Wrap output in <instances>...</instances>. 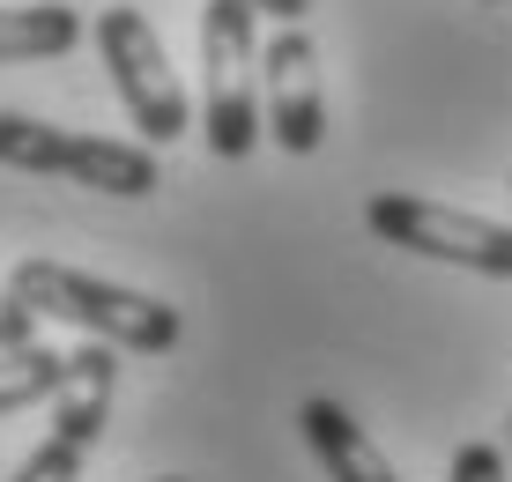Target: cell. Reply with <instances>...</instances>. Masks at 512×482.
I'll use <instances>...</instances> for the list:
<instances>
[{
	"label": "cell",
	"mask_w": 512,
	"mask_h": 482,
	"mask_svg": "<svg viewBox=\"0 0 512 482\" xmlns=\"http://www.w3.org/2000/svg\"><path fill=\"white\" fill-rule=\"evenodd\" d=\"M8 290L23 297L38 319L82 327L90 342H112V349H134V356H164V349H179V334H186L171 305L127 290V282L82 275V267H67V260H15Z\"/></svg>",
	"instance_id": "obj_1"
},
{
	"label": "cell",
	"mask_w": 512,
	"mask_h": 482,
	"mask_svg": "<svg viewBox=\"0 0 512 482\" xmlns=\"http://www.w3.org/2000/svg\"><path fill=\"white\" fill-rule=\"evenodd\" d=\"M260 8L245 0H208L201 8V134L223 164L253 156L260 127Z\"/></svg>",
	"instance_id": "obj_2"
},
{
	"label": "cell",
	"mask_w": 512,
	"mask_h": 482,
	"mask_svg": "<svg viewBox=\"0 0 512 482\" xmlns=\"http://www.w3.org/2000/svg\"><path fill=\"white\" fill-rule=\"evenodd\" d=\"M0 164L38 171V178H75V186L112 193V201H141V193L164 186V164H156L149 141L67 134V127H45L30 112H0Z\"/></svg>",
	"instance_id": "obj_3"
},
{
	"label": "cell",
	"mask_w": 512,
	"mask_h": 482,
	"mask_svg": "<svg viewBox=\"0 0 512 482\" xmlns=\"http://www.w3.org/2000/svg\"><path fill=\"white\" fill-rule=\"evenodd\" d=\"M90 38H97V60H104V75H112L119 104H127V119L141 127V141H149V149L179 141L193 127V112H186V89L171 75V52L149 30V15L141 8H104L90 23Z\"/></svg>",
	"instance_id": "obj_4"
},
{
	"label": "cell",
	"mask_w": 512,
	"mask_h": 482,
	"mask_svg": "<svg viewBox=\"0 0 512 482\" xmlns=\"http://www.w3.org/2000/svg\"><path fill=\"white\" fill-rule=\"evenodd\" d=\"M364 223H372V238L401 245V253H423V260L468 267V275L512 282V230L490 223V216L423 201V193H372V201H364Z\"/></svg>",
	"instance_id": "obj_5"
},
{
	"label": "cell",
	"mask_w": 512,
	"mask_h": 482,
	"mask_svg": "<svg viewBox=\"0 0 512 482\" xmlns=\"http://www.w3.org/2000/svg\"><path fill=\"white\" fill-rule=\"evenodd\" d=\"M260 127L275 149L312 156L327 141V97H320V45L305 23H282L260 45Z\"/></svg>",
	"instance_id": "obj_6"
},
{
	"label": "cell",
	"mask_w": 512,
	"mask_h": 482,
	"mask_svg": "<svg viewBox=\"0 0 512 482\" xmlns=\"http://www.w3.org/2000/svg\"><path fill=\"white\" fill-rule=\"evenodd\" d=\"M297 431H305L312 460L327 468V482H394V468H386V453L372 445V431H364L342 401H305L297 408Z\"/></svg>",
	"instance_id": "obj_7"
},
{
	"label": "cell",
	"mask_w": 512,
	"mask_h": 482,
	"mask_svg": "<svg viewBox=\"0 0 512 482\" xmlns=\"http://www.w3.org/2000/svg\"><path fill=\"white\" fill-rule=\"evenodd\" d=\"M82 45V8L67 0H30V8H0V67L23 60H60Z\"/></svg>",
	"instance_id": "obj_8"
},
{
	"label": "cell",
	"mask_w": 512,
	"mask_h": 482,
	"mask_svg": "<svg viewBox=\"0 0 512 482\" xmlns=\"http://www.w3.org/2000/svg\"><path fill=\"white\" fill-rule=\"evenodd\" d=\"M67 379V356L45 349V342H23V349H0V416H23V408H38L60 394Z\"/></svg>",
	"instance_id": "obj_9"
},
{
	"label": "cell",
	"mask_w": 512,
	"mask_h": 482,
	"mask_svg": "<svg viewBox=\"0 0 512 482\" xmlns=\"http://www.w3.org/2000/svg\"><path fill=\"white\" fill-rule=\"evenodd\" d=\"M446 482H505V453H498V445H483V438H468L461 453H453Z\"/></svg>",
	"instance_id": "obj_10"
},
{
	"label": "cell",
	"mask_w": 512,
	"mask_h": 482,
	"mask_svg": "<svg viewBox=\"0 0 512 482\" xmlns=\"http://www.w3.org/2000/svg\"><path fill=\"white\" fill-rule=\"evenodd\" d=\"M23 342H38V312L0 282V349H23Z\"/></svg>",
	"instance_id": "obj_11"
},
{
	"label": "cell",
	"mask_w": 512,
	"mask_h": 482,
	"mask_svg": "<svg viewBox=\"0 0 512 482\" xmlns=\"http://www.w3.org/2000/svg\"><path fill=\"white\" fill-rule=\"evenodd\" d=\"M245 8L275 15V23H305V8H312V0H245Z\"/></svg>",
	"instance_id": "obj_12"
},
{
	"label": "cell",
	"mask_w": 512,
	"mask_h": 482,
	"mask_svg": "<svg viewBox=\"0 0 512 482\" xmlns=\"http://www.w3.org/2000/svg\"><path fill=\"white\" fill-rule=\"evenodd\" d=\"M164 482H179V475H164Z\"/></svg>",
	"instance_id": "obj_13"
},
{
	"label": "cell",
	"mask_w": 512,
	"mask_h": 482,
	"mask_svg": "<svg viewBox=\"0 0 512 482\" xmlns=\"http://www.w3.org/2000/svg\"><path fill=\"white\" fill-rule=\"evenodd\" d=\"M490 8H498V0H490Z\"/></svg>",
	"instance_id": "obj_14"
}]
</instances>
